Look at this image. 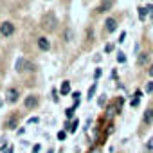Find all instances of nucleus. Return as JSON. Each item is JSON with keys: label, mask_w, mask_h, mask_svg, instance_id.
<instances>
[{"label": "nucleus", "mask_w": 153, "mask_h": 153, "mask_svg": "<svg viewBox=\"0 0 153 153\" xmlns=\"http://www.w3.org/2000/svg\"><path fill=\"white\" fill-rule=\"evenodd\" d=\"M65 137H67V133H65V131H59V133H58V139H59V140H63Z\"/></svg>", "instance_id": "nucleus-23"}, {"label": "nucleus", "mask_w": 153, "mask_h": 153, "mask_svg": "<svg viewBox=\"0 0 153 153\" xmlns=\"http://www.w3.org/2000/svg\"><path fill=\"white\" fill-rule=\"evenodd\" d=\"M16 70H18V72H24V70H33V65H31L27 59L20 58V59L16 61Z\"/></svg>", "instance_id": "nucleus-3"}, {"label": "nucleus", "mask_w": 153, "mask_h": 153, "mask_svg": "<svg viewBox=\"0 0 153 153\" xmlns=\"http://www.w3.org/2000/svg\"><path fill=\"white\" fill-rule=\"evenodd\" d=\"M146 92L149 94V92H153V81H149L148 85H146Z\"/></svg>", "instance_id": "nucleus-19"}, {"label": "nucleus", "mask_w": 153, "mask_h": 153, "mask_svg": "<svg viewBox=\"0 0 153 153\" xmlns=\"http://www.w3.org/2000/svg\"><path fill=\"white\" fill-rule=\"evenodd\" d=\"M38 47H40L42 51H49V49H51V43H49V40H47V38H43V36H42V38H38Z\"/></svg>", "instance_id": "nucleus-8"}, {"label": "nucleus", "mask_w": 153, "mask_h": 153, "mask_svg": "<svg viewBox=\"0 0 153 153\" xmlns=\"http://www.w3.org/2000/svg\"><path fill=\"white\" fill-rule=\"evenodd\" d=\"M146 15H148V7H139V18H140V20H144V18H146Z\"/></svg>", "instance_id": "nucleus-12"}, {"label": "nucleus", "mask_w": 153, "mask_h": 153, "mask_svg": "<svg viewBox=\"0 0 153 153\" xmlns=\"http://www.w3.org/2000/svg\"><path fill=\"white\" fill-rule=\"evenodd\" d=\"M65 115H67V119H72L74 117V108H67L65 110Z\"/></svg>", "instance_id": "nucleus-15"}, {"label": "nucleus", "mask_w": 153, "mask_h": 153, "mask_svg": "<svg viewBox=\"0 0 153 153\" xmlns=\"http://www.w3.org/2000/svg\"><path fill=\"white\" fill-rule=\"evenodd\" d=\"M105 101H106V99H105V96H101V99H99V105L103 106V105H105Z\"/></svg>", "instance_id": "nucleus-28"}, {"label": "nucleus", "mask_w": 153, "mask_h": 153, "mask_svg": "<svg viewBox=\"0 0 153 153\" xmlns=\"http://www.w3.org/2000/svg\"><path fill=\"white\" fill-rule=\"evenodd\" d=\"M72 36H74V33H72V29H67V31H65V40L68 42V40H70Z\"/></svg>", "instance_id": "nucleus-16"}, {"label": "nucleus", "mask_w": 153, "mask_h": 153, "mask_svg": "<svg viewBox=\"0 0 153 153\" xmlns=\"http://www.w3.org/2000/svg\"><path fill=\"white\" fill-rule=\"evenodd\" d=\"M148 63V54L146 52H140L139 54V65H146Z\"/></svg>", "instance_id": "nucleus-11"}, {"label": "nucleus", "mask_w": 153, "mask_h": 153, "mask_svg": "<svg viewBox=\"0 0 153 153\" xmlns=\"http://www.w3.org/2000/svg\"><path fill=\"white\" fill-rule=\"evenodd\" d=\"M117 61H119V63H124V61H126V56H124V52H119V54H117Z\"/></svg>", "instance_id": "nucleus-17"}, {"label": "nucleus", "mask_w": 153, "mask_h": 153, "mask_svg": "<svg viewBox=\"0 0 153 153\" xmlns=\"http://www.w3.org/2000/svg\"><path fill=\"white\" fill-rule=\"evenodd\" d=\"M0 106H2V101H0Z\"/></svg>", "instance_id": "nucleus-31"}, {"label": "nucleus", "mask_w": 153, "mask_h": 153, "mask_svg": "<svg viewBox=\"0 0 153 153\" xmlns=\"http://www.w3.org/2000/svg\"><path fill=\"white\" fill-rule=\"evenodd\" d=\"M36 105H38V97H36V96H27V97H25V101H24V106H25V108H29V110H31V108H34Z\"/></svg>", "instance_id": "nucleus-5"}, {"label": "nucleus", "mask_w": 153, "mask_h": 153, "mask_svg": "<svg viewBox=\"0 0 153 153\" xmlns=\"http://www.w3.org/2000/svg\"><path fill=\"white\" fill-rule=\"evenodd\" d=\"M112 6H114V2H103V4L97 7V11H99V13H105V11H108Z\"/></svg>", "instance_id": "nucleus-9"}, {"label": "nucleus", "mask_w": 153, "mask_h": 153, "mask_svg": "<svg viewBox=\"0 0 153 153\" xmlns=\"http://www.w3.org/2000/svg\"><path fill=\"white\" fill-rule=\"evenodd\" d=\"M6 153H13V148H9V149H6Z\"/></svg>", "instance_id": "nucleus-30"}, {"label": "nucleus", "mask_w": 153, "mask_h": 153, "mask_svg": "<svg viewBox=\"0 0 153 153\" xmlns=\"http://www.w3.org/2000/svg\"><path fill=\"white\" fill-rule=\"evenodd\" d=\"M6 99H7V103H16L18 101V90L16 88H9L6 92Z\"/></svg>", "instance_id": "nucleus-4"}, {"label": "nucleus", "mask_w": 153, "mask_h": 153, "mask_svg": "<svg viewBox=\"0 0 153 153\" xmlns=\"http://www.w3.org/2000/svg\"><path fill=\"white\" fill-rule=\"evenodd\" d=\"M148 13H149V16L153 18V4H149V6H148Z\"/></svg>", "instance_id": "nucleus-24"}, {"label": "nucleus", "mask_w": 153, "mask_h": 153, "mask_svg": "<svg viewBox=\"0 0 153 153\" xmlns=\"http://www.w3.org/2000/svg\"><path fill=\"white\" fill-rule=\"evenodd\" d=\"M101 74H103V72H101V68H96V72H94V78H96V79H99V78H101Z\"/></svg>", "instance_id": "nucleus-20"}, {"label": "nucleus", "mask_w": 153, "mask_h": 153, "mask_svg": "<svg viewBox=\"0 0 153 153\" xmlns=\"http://www.w3.org/2000/svg\"><path fill=\"white\" fill-rule=\"evenodd\" d=\"M38 151H40V144H36V146L33 148V153H38Z\"/></svg>", "instance_id": "nucleus-27"}, {"label": "nucleus", "mask_w": 153, "mask_h": 153, "mask_svg": "<svg viewBox=\"0 0 153 153\" xmlns=\"http://www.w3.org/2000/svg\"><path fill=\"white\" fill-rule=\"evenodd\" d=\"M148 72H149V76H151V78H153V65H151V67L148 68Z\"/></svg>", "instance_id": "nucleus-29"}, {"label": "nucleus", "mask_w": 153, "mask_h": 153, "mask_svg": "<svg viewBox=\"0 0 153 153\" xmlns=\"http://www.w3.org/2000/svg\"><path fill=\"white\" fill-rule=\"evenodd\" d=\"M105 25H106V31H108V33H114V31L117 29V20H115V18H106Z\"/></svg>", "instance_id": "nucleus-6"}, {"label": "nucleus", "mask_w": 153, "mask_h": 153, "mask_svg": "<svg viewBox=\"0 0 153 153\" xmlns=\"http://www.w3.org/2000/svg\"><path fill=\"white\" fill-rule=\"evenodd\" d=\"M146 148H148V149H153V139H149V142H148Z\"/></svg>", "instance_id": "nucleus-26"}, {"label": "nucleus", "mask_w": 153, "mask_h": 153, "mask_svg": "<svg viewBox=\"0 0 153 153\" xmlns=\"http://www.w3.org/2000/svg\"><path fill=\"white\" fill-rule=\"evenodd\" d=\"M59 92H61L63 96H67V94L70 92V83H68V81H63V83H61V90H59Z\"/></svg>", "instance_id": "nucleus-10"}, {"label": "nucleus", "mask_w": 153, "mask_h": 153, "mask_svg": "<svg viewBox=\"0 0 153 153\" xmlns=\"http://www.w3.org/2000/svg\"><path fill=\"white\" fill-rule=\"evenodd\" d=\"M7 128H11V130H13V128H16V117H13V119H9V121H7Z\"/></svg>", "instance_id": "nucleus-14"}, {"label": "nucleus", "mask_w": 153, "mask_h": 153, "mask_svg": "<svg viewBox=\"0 0 153 153\" xmlns=\"http://www.w3.org/2000/svg\"><path fill=\"white\" fill-rule=\"evenodd\" d=\"M52 99H54V103H58V99H59V97H58V92H56V90H52Z\"/></svg>", "instance_id": "nucleus-22"}, {"label": "nucleus", "mask_w": 153, "mask_h": 153, "mask_svg": "<svg viewBox=\"0 0 153 153\" xmlns=\"http://www.w3.org/2000/svg\"><path fill=\"white\" fill-rule=\"evenodd\" d=\"M0 33H2L4 36H11L15 33V25L11 22H4L2 25H0Z\"/></svg>", "instance_id": "nucleus-2"}, {"label": "nucleus", "mask_w": 153, "mask_h": 153, "mask_svg": "<svg viewBox=\"0 0 153 153\" xmlns=\"http://www.w3.org/2000/svg\"><path fill=\"white\" fill-rule=\"evenodd\" d=\"M112 49H114V45H112V43H108V45L105 47V51H106V52H112Z\"/></svg>", "instance_id": "nucleus-25"}, {"label": "nucleus", "mask_w": 153, "mask_h": 153, "mask_svg": "<svg viewBox=\"0 0 153 153\" xmlns=\"http://www.w3.org/2000/svg\"><path fill=\"white\" fill-rule=\"evenodd\" d=\"M76 130H78V121H74V123H72V128H70V133H74Z\"/></svg>", "instance_id": "nucleus-21"}, {"label": "nucleus", "mask_w": 153, "mask_h": 153, "mask_svg": "<svg viewBox=\"0 0 153 153\" xmlns=\"http://www.w3.org/2000/svg\"><path fill=\"white\" fill-rule=\"evenodd\" d=\"M142 121H144V124H151V123H153V108H148V110L144 112Z\"/></svg>", "instance_id": "nucleus-7"}, {"label": "nucleus", "mask_w": 153, "mask_h": 153, "mask_svg": "<svg viewBox=\"0 0 153 153\" xmlns=\"http://www.w3.org/2000/svg\"><path fill=\"white\" fill-rule=\"evenodd\" d=\"M56 16H54V13H47V15H43V18H42V27L45 29V31H54V27H56Z\"/></svg>", "instance_id": "nucleus-1"}, {"label": "nucleus", "mask_w": 153, "mask_h": 153, "mask_svg": "<svg viewBox=\"0 0 153 153\" xmlns=\"http://www.w3.org/2000/svg\"><path fill=\"white\" fill-rule=\"evenodd\" d=\"M94 94H96V85H92V87H90V90H88V99H92V97H94Z\"/></svg>", "instance_id": "nucleus-18"}, {"label": "nucleus", "mask_w": 153, "mask_h": 153, "mask_svg": "<svg viewBox=\"0 0 153 153\" xmlns=\"http://www.w3.org/2000/svg\"><path fill=\"white\" fill-rule=\"evenodd\" d=\"M142 96V92H135V97L131 99V106H137L139 105V97Z\"/></svg>", "instance_id": "nucleus-13"}]
</instances>
